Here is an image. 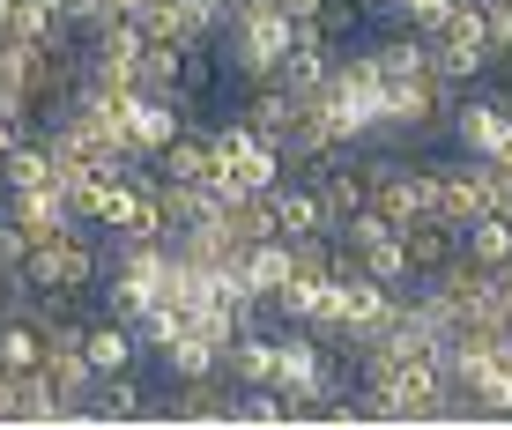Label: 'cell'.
<instances>
[{"instance_id": "6da1fadb", "label": "cell", "mask_w": 512, "mask_h": 430, "mask_svg": "<svg viewBox=\"0 0 512 430\" xmlns=\"http://www.w3.org/2000/svg\"><path fill=\"white\" fill-rule=\"evenodd\" d=\"M290 38H297V23H290L282 0H231V30L216 38V52L245 82H260V75H275V60L290 52Z\"/></svg>"}, {"instance_id": "7a4b0ae2", "label": "cell", "mask_w": 512, "mask_h": 430, "mask_svg": "<svg viewBox=\"0 0 512 430\" xmlns=\"http://www.w3.org/2000/svg\"><path fill=\"white\" fill-rule=\"evenodd\" d=\"M104 267H112L104 245L75 223V230H60V238H38V253L15 267V290H82V297H97Z\"/></svg>"}, {"instance_id": "3957f363", "label": "cell", "mask_w": 512, "mask_h": 430, "mask_svg": "<svg viewBox=\"0 0 512 430\" xmlns=\"http://www.w3.org/2000/svg\"><path fill=\"white\" fill-rule=\"evenodd\" d=\"M431 60H438V75L461 82V89L498 67V52H490V23H483V0H461V8H453V23L431 38Z\"/></svg>"}, {"instance_id": "277c9868", "label": "cell", "mask_w": 512, "mask_h": 430, "mask_svg": "<svg viewBox=\"0 0 512 430\" xmlns=\"http://www.w3.org/2000/svg\"><path fill=\"white\" fill-rule=\"evenodd\" d=\"M312 186H320V201L334 208V223H342V215H357L364 201H372V156L334 149L327 164H312Z\"/></svg>"}, {"instance_id": "5b68a950", "label": "cell", "mask_w": 512, "mask_h": 430, "mask_svg": "<svg viewBox=\"0 0 512 430\" xmlns=\"http://www.w3.org/2000/svg\"><path fill=\"white\" fill-rule=\"evenodd\" d=\"M320 230H334V208L320 201V186H312V178H297V186H290V178H282V186H275V238H320Z\"/></svg>"}, {"instance_id": "8992f818", "label": "cell", "mask_w": 512, "mask_h": 430, "mask_svg": "<svg viewBox=\"0 0 512 430\" xmlns=\"http://www.w3.org/2000/svg\"><path fill=\"white\" fill-rule=\"evenodd\" d=\"M431 215H446V223H475V215H490V193H483V171H475V156H461V164H438V201Z\"/></svg>"}, {"instance_id": "52a82bcc", "label": "cell", "mask_w": 512, "mask_h": 430, "mask_svg": "<svg viewBox=\"0 0 512 430\" xmlns=\"http://www.w3.org/2000/svg\"><path fill=\"white\" fill-rule=\"evenodd\" d=\"M82 356H90V371H97V379H112V371H134V356H141L134 319L97 312V319H90V334H82Z\"/></svg>"}, {"instance_id": "ba28073f", "label": "cell", "mask_w": 512, "mask_h": 430, "mask_svg": "<svg viewBox=\"0 0 512 430\" xmlns=\"http://www.w3.org/2000/svg\"><path fill=\"white\" fill-rule=\"evenodd\" d=\"M401 238H409V267H416V282H431L438 267L461 260V223H446V215H416Z\"/></svg>"}, {"instance_id": "9c48e42d", "label": "cell", "mask_w": 512, "mask_h": 430, "mask_svg": "<svg viewBox=\"0 0 512 430\" xmlns=\"http://www.w3.org/2000/svg\"><path fill=\"white\" fill-rule=\"evenodd\" d=\"M505 127H512V112L498 97H461L453 104V141H461V156H490L505 141Z\"/></svg>"}, {"instance_id": "30bf717a", "label": "cell", "mask_w": 512, "mask_h": 430, "mask_svg": "<svg viewBox=\"0 0 512 430\" xmlns=\"http://www.w3.org/2000/svg\"><path fill=\"white\" fill-rule=\"evenodd\" d=\"M238 275L253 297H275L282 282L297 275V245L290 238H260V245H238Z\"/></svg>"}, {"instance_id": "8fae6325", "label": "cell", "mask_w": 512, "mask_h": 430, "mask_svg": "<svg viewBox=\"0 0 512 430\" xmlns=\"http://www.w3.org/2000/svg\"><path fill=\"white\" fill-rule=\"evenodd\" d=\"M149 164L164 171V178H186V186H208V178H216V141H208V127H193V119H186V127H179V141H171L164 156H149Z\"/></svg>"}, {"instance_id": "7c38bea8", "label": "cell", "mask_w": 512, "mask_h": 430, "mask_svg": "<svg viewBox=\"0 0 512 430\" xmlns=\"http://www.w3.org/2000/svg\"><path fill=\"white\" fill-rule=\"evenodd\" d=\"M82 416H90V423H134V416H149V386H141L134 371H112V379L90 386Z\"/></svg>"}, {"instance_id": "4fadbf2b", "label": "cell", "mask_w": 512, "mask_h": 430, "mask_svg": "<svg viewBox=\"0 0 512 430\" xmlns=\"http://www.w3.org/2000/svg\"><path fill=\"white\" fill-rule=\"evenodd\" d=\"M238 112L253 119V127L268 134V141H290V127H297V97H290L282 82H268V75L245 82V104H238Z\"/></svg>"}, {"instance_id": "5bb4252c", "label": "cell", "mask_w": 512, "mask_h": 430, "mask_svg": "<svg viewBox=\"0 0 512 430\" xmlns=\"http://www.w3.org/2000/svg\"><path fill=\"white\" fill-rule=\"evenodd\" d=\"M8 215H15V223H30L38 238H60V230H75V208H67L60 186H23V193H8Z\"/></svg>"}, {"instance_id": "9a60e30c", "label": "cell", "mask_w": 512, "mask_h": 430, "mask_svg": "<svg viewBox=\"0 0 512 430\" xmlns=\"http://www.w3.org/2000/svg\"><path fill=\"white\" fill-rule=\"evenodd\" d=\"M223 371H231L238 386H275V334H238L231 349H223Z\"/></svg>"}, {"instance_id": "2e32d148", "label": "cell", "mask_w": 512, "mask_h": 430, "mask_svg": "<svg viewBox=\"0 0 512 430\" xmlns=\"http://www.w3.org/2000/svg\"><path fill=\"white\" fill-rule=\"evenodd\" d=\"M186 52H193V45L149 38V52H141V67H134V82L149 89V97H179V75H186Z\"/></svg>"}, {"instance_id": "e0dca14e", "label": "cell", "mask_w": 512, "mask_h": 430, "mask_svg": "<svg viewBox=\"0 0 512 430\" xmlns=\"http://www.w3.org/2000/svg\"><path fill=\"white\" fill-rule=\"evenodd\" d=\"M372 52H379L386 82H409V75H431V67H438V60H431V38H416L409 23H401L394 38H386V45H372Z\"/></svg>"}, {"instance_id": "ac0fdd59", "label": "cell", "mask_w": 512, "mask_h": 430, "mask_svg": "<svg viewBox=\"0 0 512 430\" xmlns=\"http://www.w3.org/2000/svg\"><path fill=\"white\" fill-rule=\"evenodd\" d=\"M0 186H8V193L52 186V149H45V134H23V141L8 149V164H0Z\"/></svg>"}, {"instance_id": "d6986e66", "label": "cell", "mask_w": 512, "mask_h": 430, "mask_svg": "<svg viewBox=\"0 0 512 430\" xmlns=\"http://www.w3.org/2000/svg\"><path fill=\"white\" fill-rule=\"evenodd\" d=\"M164 371H171V386L216 379V371H223V349H216V342H201V334H179V342L164 349Z\"/></svg>"}, {"instance_id": "ffe728a7", "label": "cell", "mask_w": 512, "mask_h": 430, "mask_svg": "<svg viewBox=\"0 0 512 430\" xmlns=\"http://www.w3.org/2000/svg\"><path fill=\"white\" fill-rule=\"evenodd\" d=\"M461 245H468L475 267H490V275L512 267V223H505V215H475V223L461 230Z\"/></svg>"}, {"instance_id": "44dd1931", "label": "cell", "mask_w": 512, "mask_h": 430, "mask_svg": "<svg viewBox=\"0 0 512 430\" xmlns=\"http://www.w3.org/2000/svg\"><path fill=\"white\" fill-rule=\"evenodd\" d=\"M364 275L386 282V290H409V282H416V267H409V238H401V230L372 238V245H364Z\"/></svg>"}, {"instance_id": "7402d4cb", "label": "cell", "mask_w": 512, "mask_h": 430, "mask_svg": "<svg viewBox=\"0 0 512 430\" xmlns=\"http://www.w3.org/2000/svg\"><path fill=\"white\" fill-rule=\"evenodd\" d=\"M223 223H231V238H238V245L275 238V186H268V193H238V201L223 208Z\"/></svg>"}, {"instance_id": "603a6c76", "label": "cell", "mask_w": 512, "mask_h": 430, "mask_svg": "<svg viewBox=\"0 0 512 430\" xmlns=\"http://www.w3.org/2000/svg\"><path fill=\"white\" fill-rule=\"evenodd\" d=\"M320 297H327V282H312V275H290V282H282V290H275L268 304H275V319H282V327H312Z\"/></svg>"}, {"instance_id": "cb8c5ba5", "label": "cell", "mask_w": 512, "mask_h": 430, "mask_svg": "<svg viewBox=\"0 0 512 430\" xmlns=\"http://www.w3.org/2000/svg\"><path fill=\"white\" fill-rule=\"evenodd\" d=\"M134 334H141V349H156V356H164V349L179 342V334H193V327H186V312H179V304H164V297H156L149 312H134Z\"/></svg>"}, {"instance_id": "d4e9b609", "label": "cell", "mask_w": 512, "mask_h": 430, "mask_svg": "<svg viewBox=\"0 0 512 430\" xmlns=\"http://www.w3.org/2000/svg\"><path fill=\"white\" fill-rule=\"evenodd\" d=\"M364 15H372V0H320L312 30H320L327 45H342V38H357V30H364Z\"/></svg>"}, {"instance_id": "484cf974", "label": "cell", "mask_w": 512, "mask_h": 430, "mask_svg": "<svg viewBox=\"0 0 512 430\" xmlns=\"http://www.w3.org/2000/svg\"><path fill=\"white\" fill-rule=\"evenodd\" d=\"M208 89H216V45H193V52H186V75H179V97H171V104H179V112H193Z\"/></svg>"}, {"instance_id": "4316f807", "label": "cell", "mask_w": 512, "mask_h": 430, "mask_svg": "<svg viewBox=\"0 0 512 430\" xmlns=\"http://www.w3.org/2000/svg\"><path fill=\"white\" fill-rule=\"evenodd\" d=\"M30 253H38V230H30V223H15V215L0 208V267L15 275V267H23Z\"/></svg>"}, {"instance_id": "83f0119b", "label": "cell", "mask_w": 512, "mask_h": 430, "mask_svg": "<svg viewBox=\"0 0 512 430\" xmlns=\"http://www.w3.org/2000/svg\"><path fill=\"white\" fill-rule=\"evenodd\" d=\"M483 23H490V52L512 67V0H483Z\"/></svg>"}, {"instance_id": "f1b7e54d", "label": "cell", "mask_w": 512, "mask_h": 430, "mask_svg": "<svg viewBox=\"0 0 512 430\" xmlns=\"http://www.w3.org/2000/svg\"><path fill=\"white\" fill-rule=\"evenodd\" d=\"M0 423H15V371L0 364Z\"/></svg>"}, {"instance_id": "f546056e", "label": "cell", "mask_w": 512, "mask_h": 430, "mask_svg": "<svg viewBox=\"0 0 512 430\" xmlns=\"http://www.w3.org/2000/svg\"><path fill=\"white\" fill-rule=\"evenodd\" d=\"M15 141H23V127H15V119L0 112V164H8V149H15Z\"/></svg>"}, {"instance_id": "4dcf8cb0", "label": "cell", "mask_w": 512, "mask_h": 430, "mask_svg": "<svg viewBox=\"0 0 512 430\" xmlns=\"http://www.w3.org/2000/svg\"><path fill=\"white\" fill-rule=\"evenodd\" d=\"M282 8H290V23H312V15H320V0H282Z\"/></svg>"}, {"instance_id": "1f68e13d", "label": "cell", "mask_w": 512, "mask_h": 430, "mask_svg": "<svg viewBox=\"0 0 512 430\" xmlns=\"http://www.w3.org/2000/svg\"><path fill=\"white\" fill-rule=\"evenodd\" d=\"M498 312L512 319V267H498Z\"/></svg>"}, {"instance_id": "d6a6232c", "label": "cell", "mask_w": 512, "mask_h": 430, "mask_svg": "<svg viewBox=\"0 0 512 430\" xmlns=\"http://www.w3.org/2000/svg\"><path fill=\"white\" fill-rule=\"evenodd\" d=\"M8 297H15V275H8V267H0V312H8Z\"/></svg>"}, {"instance_id": "836d02e7", "label": "cell", "mask_w": 512, "mask_h": 430, "mask_svg": "<svg viewBox=\"0 0 512 430\" xmlns=\"http://www.w3.org/2000/svg\"><path fill=\"white\" fill-rule=\"evenodd\" d=\"M38 8H45V15H67V0H38Z\"/></svg>"}, {"instance_id": "e575fe53", "label": "cell", "mask_w": 512, "mask_h": 430, "mask_svg": "<svg viewBox=\"0 0 512 430\" xmlns=\"http://www.w3.org/2000/svg\"><path fill=\"white\" fill-rule=\"evenodd\" d=\"M505 223H512V215H505Z\"/></svg>"}]
</instances>
